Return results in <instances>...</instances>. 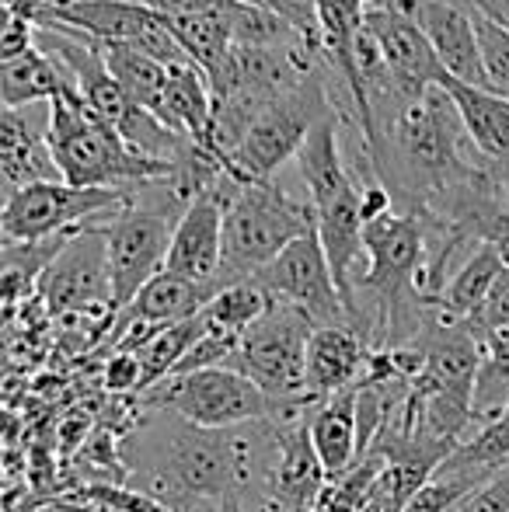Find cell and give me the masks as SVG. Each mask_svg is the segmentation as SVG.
Returning <instances> with one entry per match:
<instances>
[{
  "label": "cell",
  "mask_w": 509,
  "mask_h": 512,
  "mask_svg": "<svg viewBox=\"0 0 509 512\" xmlns=\"http://www.w3.org/2000/svg\"><path fill=\"white\" fill-rule=\"evenodd\" d=\"M276 453L279 429L272 418L238 429H203L175 411H147L123 443L126 485L133 481L171 512H224L231 502L248 509V495L258 512Z\"/></svg>",
  "instance_id": "6da1fadb"
},
{
  "label": "cell",
  "mask_w": 509,
  "mask_h": 512,
  "mask_svg": "<svg viewBox=\"0 0 509 512\" xmlns=\"http://www.w3.org/2000/svg\"><path fill=\"white\" fill-rule=\"evenodd\" d=\"M311 230H318L311 196H297L276 178L238 185L227 199L224 265L217 286L227 290L234 283L255 279L265 265L276 262L297 237Z\"/></svg>",
  "instance_id": "7a4b0ae2"
},
{
  "label": "cell",
  "mask_w": 509,
  "mask_h": 512,
  "mask_svg": "<svg viewBox=\"0 0 509 512\" xmlns=\"http://www.w3.org/2000/svg\"><path fill=\"white\" fill-rule=\"evenodd\" d=\"M53 154L63 182L74 189L136 192L175 175V168L136 157L119 129L91 112L81 91H67L53 102Z\"/></svg>",
  "instance_id": "3957f363"
},
{
  "label": "cell",
  "mask_w": 509,
  "mask_h": 512,
  "mask_svg": "<svg viewBox=\"0 0 509 512\" xmlns=\"http://www.w3.org/2000/svg\"><path fill=\"white\" fill-rule=\"evenodd\" d=\"M150 196H154V185H143V189L133 192V203L123 213H116L105 223H95V227H102L105 244H109L116 317L140 297V290L157 272H164L171 237H175V227L185 213V203L171 185V178L157 185V199Z\"/></svg>",
  "instance_id": "277c9868"
},
{
  "label": "cell",
  "mask_w": 509,
  "mask_h": 512,
  "mask_svg": "<svg viewBox=\"0 0 509 512\" xmlns=\"http://www.w3.org/2000/svg\"><path fill=\"white\" fill-rule=\"evenodd\" d=\"M318 324L304 310L272 300L269 314L241 335V349L231 370L255 380L276 405V418L311 411L318 401L307 394V342Z\"/></svg>",
  "instance_id": "5b68a950"
},
{
  "label": "cell",
  "mask_w": 509,
  "mask_h": 512,
  "mask_svg": "<svg viewBox=\"0 0 509 512\" xmlns=\"http://www.w3.org/2000/svg\"><path fill=\"white\" fill-rule=\"evenodd\" d=\"M328 112H332V105L325 98V84L311 74L304 84L276 95L255 115L241 143L227 154V171L241 185L276 178V171L286 161H297L304 140Z\"/></svg>",
  "instance_id": "8992f818"
},
{
  "label": "cell",
  "mask_w": 509,
  "mask_h": 512,
  "mask_svg": "<svg viewBox=\"0 0 509 512\" xmlns=\"http://www.w3.org/2000/svg\"><path fill=\"white\" fill-rule=\"evenodd\" d=\"M143 411H175L203 429H238L276 418L272 398L238 370H203L168 377L140 394Z\"/></svg>",
  "instance_id": "52a82bcc"
},
{
  "label": "cell",
  "mask_w": 509,
  "mask_h": 512,
  "mask_svg": "<svg viewBox=\"0 0 509 512\" xmlns=\"http://www.w3.org/2000/svg\"><path fill=\"white\" fill-rule=\"evenodd\" d=\"M129 203H133V192L74 189L67 182H42L7 196L0 230H4V244L46 241V237L112 220Z\"/></svg>",
  "instance_id": "ba28073f"
},
{
  "label": "cell",
  "mask_w": 509,
  "mask_h": 512,
  "mask_svg": "<svg viewBox=\"0 0 509 512\" xmlns=\"http://www.w3.org/2000/svg\"><path fill=\"white\" fill-rule=\"evenodd\" d=\"M39 300L53 317H116L109 244L102 227H84L39 279Z\"/></svg>",
  "instance_id": "9c48e42d"
},
{
  "label": "cell",
  "mask_w": 509,
  "mask_h": 512,
  "mask_svg": "<svg viewBox=\"0 0 509 512\" xmlns=\"http://www.w3.org/2000/svg\"><path fill=\"white\" fill-rule=\"evenodd\" d=\"M258 283L265 286L272 300L304 310L318 328H353L349 324L346 300L335 283V272L328 265L325 244L318 230L297 237L276 262H269L258 272Z\"/></svg>",
  "instance_id": "30bf717a"
},
{
  "label": "cell",
  "mask_w": 509,
  "mask_h": 512,
  "mask_svg": "<svg viewBox=\"0 0 509 512\" xmlns=\"http://www.w3.org/2000/svg\"><path fill=\"white\" fill-rule=\"evenodd\" d=\"M241 182H224L220 189L203 192L199 199H192L185 206L182 220L171 237V251L164 272L182 276L189 283L199 286H217L220 265H224V216H227V199ZM220 290V286H217Z\"/></svg>",
  "instance_id": "8fae6325"
},
{
  "label": "cell",
  "mask_w": 509,
  "mask_h": 512,
  "mask_svg": "<svg viewBox=\"0 0 509 512\" xmlns=\"http://www.w3.org/2000/svg\"><path fill=\"white\" fill-rule=\"evenodd\" d=\"M0 175L7 196L42 182H63L53 154V102L4 108L0 119Z\"/></svg>",
  "instance_id": "7c38bea8"
},
{
  "label": "cell",
  "mask_w": 509,
  "mask_h": 512,
  "mask_svg": "<svg viewBox=\"0 0 509 512\" xmlns=\"http://www.w3.org/2000/svg\"><path fill=\"white\" fill-rule=\"evenodd\" d=\"M311 411L297 418H272L279 429V453L265 485V506L258 512H314L325 495L328 474L311 443Z\"/></svg>",
  "instance_id": "4fadbf2b"
},
{
  "label": "cell",
  "mask_w": 509,
  "mask_h": 512,
  "mask_svg": "<svg viewBox=\"0 0 509 512\" xmlns=\"http://www.w3.org/2000/svg\"><path fill=\"white\" fill-rule=\"evenodd\" d=\"M401 11H408L429 35L443 70L454 81L471 84V88H489V77L482 67V49H478L475 14L471 7L454 4V0H401Z\"/></svg>",
  "instance_id": "5bb4252c"
},
{
  "label": "cell",
  "mask_w": 509,
  "mask_h": 512,
  "mask_svg": "<svg viewBox=\"0 0 509 512\" xmlns=\"http://www.w3.org/2000/svg\"><path fill=\"white\" fill-rule=\"evenodd\" d=\"M367 32L381 46L384 67L401 81L415 84V88H440L450 77L429 35L401 7H367Z\"/></svg>",
  "instance_id": "9a60e30c"
},
{
  "label": "cell",
  "mask_w": 509,
  "mask_h": 512,
  "mask_svg": "<svg viewBox=\"0 0 509 512\" xmlns=\"http://www.w3.org/2000/svg\"><path fill=\"white\" fill-rule=\"evenodd\" d=\"M374 345L353 328H318L307 342V394L325 401L356 387L370 370Z\"/></svg>",
  "instance_id": "2e32d148"
},
{
  "label": "cell",
  "mask_w": 509,
  "mask_h": 512,
  "mask_svg": "<svg viewBox=\"0 0 509 512\" xmlns=\"http://www.w3.org/2000/svg\"><path fill=\"white\" fill-rule=\"evenodd\" d=\"M360 384L318 401L311 411V443L328 481L342 478L360 460V422H356Z\"/></svg>",
  "instance_id": "e0dca14e"
},
{
  "label": "cell",
  "mask_w": 509,
  "mask_h": 512,
  "mask_svg": "<svg viewBox=\"0 0 509 512\" xmlns=\"http://www.w3.org/2000/svg\"><path fill=\"white\" fill-rule=\"evenodd\" d=\"M440 88L450 95L464 122V133L475 143L478 154L485 161L509 164V98L485 88H471V84H461L454 77H447Z\"/></svg>",
  "instance_id": "ac0fdd59"
},
{
  "label": "cell",
  "mask_w": 509,
  "mask_h": 512,
  "mask_svg": "<svg viewBox=\"0 0 509 512\" xmlns=\"http://www.w3.org/2000/svg\"><path fill=\"white\" fill-rule=\"evenodd\" d=\"M217 293H220L217 286H199L182 276H171V272H157V276L140 290V297H136L116 321L147 324V328L161 331L178 321H189V317L203 314L206 304H210Z\"/></svg>",
  "instance_id": "d6986e66"
},
{
  "label": "cell",
  "mask_w": 509,
  "mask_h": 512,
  "mask_svg": "<svg viewBox=\"0 0 509 512\" xmlns=\"http://www.w3.org/2000/svg\"><path fill=\"white\" fill-rule=\"evenodd\" d=\"M503 272H506V262L496 244H478L468 255V262L447 279V286H443V293H440V304H436V314L454 324L471 321V317L485 307V300L496 290Z\"/></svg>",
  "instance_id": "ffe728a7"
},
{
  "label": "cell",
  "mask_w": 509,
  "mask_h": 512,
  "mask_svg": "<svg viewBox=\"0 0 509 512\" xmlns=\"http://www.w3.org/2000/svg\"><path fill=\"white\" fill-rule=\"evenodd\" d=\"M67 91H77L74 74L39 46L32 53L18 56V60H7L4 70H0V98H4V108L56 102Z\"/></svg>",
  "instance_id": "44dd1931"
},
{
  "label": "cell",
  "mask_w": 509,
  "mask_h": 512,
  "mask_svg": "<svg viewBox=\"0 0 509 512\" xmlns=\"http://www.w3.org/2000/svg\"><path fill=\"white\" fill-rule=\"evenodd\" d=\"M168 25H171V32H175V39L182 42V49L189 53V60L196 63V67L206 70V77H210L234 49L231 25H227L224 7H220V4L210 7V11L168 18Z\"/></svg>",
  "instance_id": "7402d4cb"
},
{
  "label": "cell",
  "mask_w": 509,
  "mask_h": 512,
  "mask_svg": "<svg viewBox=\"0 0 509 512\" xmlns=\"http://www.w3.org/2000/svg\"><path fill=\"white\" fill-rule=\"evenodd\" d=\"M509 408V328L482 338V363L475 377V432L503 418Z\"/></svg>",
  "instance_id": "603a6c76"
},
{
  "label": "cell",
  "mask_w": 509,
  "mask_h": 512,
  "mask_svg": "<svg viewBox=\"0 0 509 512\" xmlns=\"http://www.w3.org/2000/svg\"><path fill=\"white\" fill-rule=\"evenodd\" d=\"M102 46H105V63H109L112 77L126 91L129 102L154 112L157 102H161L164 81H168V67L133 46H119V42H102Z\"/></svg>",
  "instance_id": "cb8c5ba5"
},
{
  "label": "cell",
  "mask_w": 509,
  "mask_h": 512,
  "mask_svg": "<svg viewBox=\"0 0 509 512\" xmlns=\"http://www.w3.org/2000/svg\"><path fill=\"white\" fill-rule=\"evenodd\" d=\"M272 307V297L265 293V286L258 279H245L234 283L227 290H220L217 297L206 304V321L210 331H227V335H245L255 321H262Z\"/></svg>",
  "instance_id": "d4e9b609"
},
{
  "label": "cell",
  "mask_w": 509,
  "mask_h": 512,
  "mask_svg": "<svg viewBox=\"0 0 509 512\" xmlns=\"http://www.w3.org/2000/svg\"><path fill=\"white\" fill-rule=\"evenodd\" d=\"M509 464V418H496V422L482 425L471 439H464L440 467L450 471H482L496 474L499 467Z\"/></svg>",
  "instance_id": "484cf974"
},
{
  "label": "cell",
  "mask_w": 509,
  "mask_h": 512,
  "mask_svg": "<svg viewBox=\"0 0 509 512\" xmlns=\"http://www.w3.org/2000/svg\"><path fill=\"white\" fill-rule=\"evenodd\" d=\"M56 499L95 502V506H109L119 512H171L164 502H157L154 495L140 492V488H133V485H123V481H88V485H77L74 492L56 495Z\"/></svg>",
  "instance_id": "4316f807"
},
{
  "label": "cell",
  "mask_w": 509,
  "mask_h": 512,
  "mask_svg": "<svg viewBox=\"0 0 509 512\" xmlns=\"http://www.w3.org/2000/svg\"><path fill=\"white\" fill-rule=\"evenodd\" d=\"M475 14V32H478V49H482V67L485 77H489V88L496 95H509V32L499 28L496 21Z\"/></svg>",
  "instance_id": "83f0119b"
},
{
  "label": "cell",
  "mask_w": 509,
  "mask_h": 512,
  "mask_svg": "<svg viewBox=\"0 0 509 512\" xmlns=\"http://www.w3.org/2000/svg\"><path fill=\"white\" fill-rule=\"evenodd\" d=\"M102 384L109 394H140L143 391V363L136 352L119 349L105 359V373H102Z\"/></svg>",
  "instance_id": "f1b7e54d"
},
{
  "label": "cell",
  "mask_w": 509,
  "mask_h": 512,
  "mask_svg": "<svg viewBox=\"0 0 509 512\" xmlns=\"http://www.w3.org/2000/svg\"><path fill=\"white\" fill-rule=\"evenodd\" d=\"M471 328V335L475 338H485L489 331H503L509 328V269L503 272V279L496 283V290L489 293V300H485V307L478 310L471 321H464Z\"/></svg>",
  "instance_id": "f546056e"
},
{
  "label": "cell",
  "mask_w": 509,
  "mask_h": 512,
  "mask_svg": "<svg viewBox=\"0 0 509 512\" xmlns=\"http://www.w3.org/2000/svg\"><path fill=\"white\" fill-rule=\"evenodd\" d=\"M35 25L25 18H11L7 14V28H4V49H0V60H18V56L32 53L35 49Z\"/></svg>",
  "instance_id": "4dcf8cb0"
},
{
  "label": "cell",
  "mask_w": 509,
  "mask_h": 512,
  "mask_svg": "<svg viewBox=\"0 0 509 512\" xmlns=\"http://www.w3.org/2000/svg\"><path fill=\"white\" fill-rule=\"evenodd\" d=\"M471 11H478L482 18L496 21L499 28L509 32V0H471Z\"/></svg>",
  "instance_id": "1f68e13d"
},
{
  "label": "cell",
  "mask_w": 509,
  "mask_h": 512,
  "mask_svg": "<svg viewBox=\"0 0 509 512\" xmlns=\"http://www.w3.org/2000/svg\"><path fill=\"white\" fill-rule=\"evenodd\" d=\"M314 512H360V509L349 506V502H342L339 495H332V492L325 488V495H321V502L314 506Z\"/></svg>",
  "instance_id": "d6a6232c"
},
{
  "label": "cell",
  "mask_w": 509,
  "mask_h": 512,
  "mask_svg": "<svg viewBox=\"0 0 509 512\" xmlns=\"http://www.w3.org/2000/svg\"><path fill=\"white\" fill-rule=\"evenodd\" d=\"M224 512H248L245 506H241V502H231V506H227Z\"/></svg>",
  "instance_id": "836d02e7"
},
{
  "label": "cell",
  "mask_w": 509,
  "mask_h": 512,
  "mask_svg": "<svg viewBox=\"0 0 509 512\" xmlns=\"http://www.w3.org/2000/svg\"><path fill=\"white\" fill-rule=\"evenodd\" d=\"M49 4H53V0H49ZM133 4H147V0H133Z\"/></svg>",
  "instance_id": "e575fe53"
},
{
  "label": "cell",
  "mask_w": 509,
  "mask_h": 512,
  "mask_svg": "<svg viewBox=\"0 0 509 512\" xmlns=\"http://www.w3.org/2000/svg\"><path fill=\"white\" fill-rule=\"evenodd\" d=\"M506 418H509V408H506Z\"/></svg>",
  "instance_id": "d590c367"
}]
</instances>
